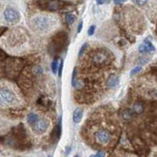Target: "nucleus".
<instances>
[{
  "mask_svg": "<svg viewBox=\"0 0 157 157\" xmlns=\"http://www.w3.org/2000/svg\"><path fill=\"white\" fill-rule=\"evenodd\" d=\"M67 36H64V34H58L54 39H53L51 45L55 52H61L62 48H64V44L66 43Z\"/></svg>",
  "mask_w": 157,
  "mask_h": 157,
  "instance_id": "nucleus-6",
  "label": "nucleus"
},
{
  "mask_svg": "<svg viewBox=\"0 0 157 157\" xmlns=\"http://www.w3.org/2000/svg\"><path fill=\"white\" fill-rule=\"evenodd\" d=\"M37 119H38V116H37V115H36L35 113H30V114H29L28 117H27V121H28V123H29L31 126L36 123Z\"/></svg>",
  "mask_w": 157,
  "mask_h": 157,
  "instance_id": "nucleus-14",
  "label": "nucleus"
},
{
  "mask_svg": "<svg viewBox=\"0 0 157 157\" xmlns=\"http://www.w3.org/2000/svg\"><path fill=\"white\" fill-rule=\"evenodd\" d=\"M87 46H88V44L86 43H85L82 46V47L80 48V50H79V52H78V57H81V55L83 54L84 53V51L86 50Z\"/></svg>",
  "mask_w": 157,
  "mask_h": 157,
  "instance_id": "nucleus-19",
  "label": "nucleus"
},
{
  "mask_svg": "<svg viewBox=\"0 0 157 157\" xmlns=\"http://www.w3.org/2000/svg\"><path fill=\"white\" fill-rule=\"evenodd\" d=\"M96 2H97V3H98V4H99V5H101V4H103V3H104L105 0H96Z\"/></svg>",
  "mask_w": 157,
  "mask_h": 157,
  "instance_id": "nucleus-28",
  "label": "nucleus"
},
{
  "mask_svg": "<svg viewBox=\"0 0 157 157\" xmlns=\"http://www.w3.org/2000/svg\"><path fill=\"white\" fill-rule=\"evenodd\" d=\"M17 97L7 88H0V105L10 106L17 102Z\"/></svg>",
  "mask_w": 157,
  "mask_h": 157,
  "instance_id": "nucleus-2",
  "label": "nucleus"
},
{
  "mask_svg": "<svg viewBox=\"0 0 157 157\" xmlns=\"http://www.w3.org/2000/svg\"><path fill=\"white\" fill-rule=\"evenodd\" d=\"M138 50H139V52L141 53H151L155 51L156 48H155L154 46L152 45V43L151 42L146 39L142 44H141L139 46Z\"/></svg>",
  "mask_w": 157,
  "mask_h": 157,
  "instance_id": "nucleus-9",
  "label": "nucleus"
},
{
  "mask_svg": "<svg viewBox=\"0 0 157 157\" xmlns=\"http://www.w3.org/2000/svg\"><path fill=\"white\" fill-rule=\"evenodd\" d=\"M133 112L130 109H125L122 112V117L124 120H130L133 118Z\"/></svg>",
  "mask_w": 157,
  "mask_h": 157,
  "instance_id": "nucleus-12",
  "label": "nucleus"
},
{
  "mask_svg": "<svg viewBox=\"0 0 157 157\" xmlns=\"http://www.w3.org/2000/svg\"><path fill=\"white\" fill-rule=\"evenodd\" d=\"M57 24L55 18L49 16H36L31 21V28L37 32H47Z\"/></svg>",
  "mask_w": 157,
  "mask_h": 157,
  "instance_id": "nucleus-1",
  "label": "nucleus"
},
{
  "mask_svg": "<svg viewBox=\"0 0 157 157\" xmlns=\"http://www.w3.org/2000/svg\"><path fill=\"white\" fill-rule=\"evenodd\" d=\"M119 78H118V76H115V75H112V76H110L109 78H108V79L107 84L108 87L112 88V87L116 86L117 85L119 84Z\"/></svg>",
  "mask_w": 157,
  "mask_h": 157,
  "instance_id": "nucleus-11",
  "label": "nucleus"
},
{
  "mask_svg": "<svg viewBox=\"0 0 157 157\" xmlns=\"http://www.w3.org/2000/svg\"><path fill=\"white\" fill-rule=\"evenodd\" d=\"M133 111L138 113V114H141L144 112V105L141 102H136L133 105Z\"/></svg>",
  "mask_w": 157,
  "mask_h": 157,
  "instance_id": "nucleus-13",
  "label": "nucleus"
},
{
  "mask_svg": "<svg viewBox=\"0 0 157 157\" xmlns=\"http://www.w3.org/2000/svg\"><path fill=\"white\" fill-rule=\"evenodd\" d=\"M41 7L45 9V10H50V11H57L61 10L64 3L61 0H44L40 3Z\"/></svg>",
  "mask_w": 157,
  "mask_h": 157,
  "instance_id": "nucleus-3",
  "label": "nucleus"
},
{
  "mask_svg": "<svg viewBox=\"0 0 157 157\" xmlns=\"http://www.w3.org/2000/svg\"><path fill=\"white\" fill-rule=\"evenodd\" d=\"M83 111L82 108H77L75 111H74L73 113V122L75 123H80V121L82 120V118H83Z\"/></svg>",
  "mask_w": 157,
  "mask_h": 157,
  "instance_id": "nucleus-10",
  "label": "nucleus"
},
{
  "mask_svg": "<svg viewBox=\"0 0 157 157\" xmlns=\"http://www.w3.org/2000/svg\"><path fill=\"white\" fill-rule=\"evenodd\" d=\"M141 70V67L136 66L135 68H133V69H132V71H131V76H133V75H135V74H137L138 72H139Z\"/></svg>",
  "mask_w": 157,
  "mask_h": 157,
  "instance_id": "nucleus-20",
  "label": "nucleus"
},
{
  "mask_svg": "<svg viewBox=\"0 0 157 157\" xmlns=\"http://www.w3.org/2000/svg\"><path fill=\"white\" fill-rule=\"evenodd\" d=\"M97 140L101 144H108L111 140V134L105 130H100L96 133Z\"/></svg>",
  "mask_w": 157,
  "mask_h": 157,
  "instance_id": "nucleus-8",
  "label": "nucleus"
},
{
  "mask_svg": "<svg viewBox=\"0 0 157 157\" xmlns=\"http://www.w3.org/2000/svg\"><path fill=\"white\" fill-rule=\"evenodd\" d=\"M76 70L75 69L73 71V74H72V86L74 87H76L77 86V80H76Z\"/></svg>",
  "mask_w": 157,
  "mask_h": 157,
  "instance_id": "nucleus-18",
  "label": "nucleus"
},
{
  "mask_svg": "<svg viewBox=\"0 0 157 157\" xmlns=\"http://www.w3.org/2000/svg\"><path fill=\"white\" fill-rule=\"evenodd\" d=\"M76 17L74 14H67L65 16V21L69 25H71L73 24L74 22L76 21Z\"/></svg>",
  "mask_w": 157,
  "mask_h": 157,
  "instance_id": "nucleus-15",
  "label": "nucleus"
},
{
  "mask_svg": "<svg viewBox=\"0 0 157 157\" xmlns=\"http://www.w3.org/2000/svg\"><path fill=\"white\" fill-rule=\"evenodd\" d=\"M105 156V154L103 153V152H98L97 154L95 155V156Z\"/></svg>",
  "mask_w": 157,
  "mask_h": 157,
  "instance_id": "nucleus-27",
  "label": "nucleus"
},
{
  "mask_svg": "<svg viewBox=\"0 0 157 157\" xmlns=\"http://www.w3.org/2000/svg\"><path fill=\"white\" fill-rule=\"evenodd\" d=\"M49 125H50V123L47 119H39L38 118L36 123L33 125H31V126H32V131L35 133H38V134H42L47 131Z\"/></svg>",
  "mask_w": 157,
  "mask_h": 157,
  "instance_id": "nucleus-4",
  "label": "nucleus"
},
{
  "mask_svg": "<svg viewBox=\"0 0 157 157\" xmlns=\"http://www.w3.org/2000/svg\"><path fill=\"white\" fill-rule=\"evenodd\" d=\"M83 21H81L79 24H78V33H79L80 31H81L82 29H83Z\"/></svg>",
  "mask_w": 157,
  "mask_h": 157,
  "instance_id": "nucleus-25",
  "label": "nucleus"
},
{
  "mask_svg": "<svg viewBox=\"0 0 157 157\" xmlns=\"http://www.w3.org/2000/svg\"><path fill=\"white\" fill-rule=\"evenodd\" d=\"M4 18L10 24H16L20 21V14L17 10L13 8L8 7L4 11Z\"/></svg>",
  "mask_w": 157,
  "mask_h": 157,
  "instance_id": "nucleus-5",
  "label": "nucleus"
},
{
  "mask_svg": "<svg viewBox=\"0 0 157 157\" xmlns=\"http://www.w3.org/2000/svg\"><path fill=\"white\" fill-rule=\"evenodd\" d=\"M58 69H59V71H58V75H59V76H61V72H62V69H63V61L61 62V64H60L59 68H58Z\"/></svg>",
  "mask_w": 157,
  "mask_h": 157,
  "instance_id": "nucleus-23",
  "label": "nucleus"
},
{
  "mask_svg": "<svg viewBox=\"0 0 157 157\" xmlns=\"http://www.w3.org/2000/svg\"><path fill=\"white\" fill-rule=\"evenodd\" d=\"M148 61V59H145L144 57H141V59H139V61H140V64H145V62H147Z\"/></svg>",
  "mask_w": 157,
  "mask_h": 157,
  "instance_id": "nucleus-24",
  "label": "nucleus"
},
{
  "mask_svg": "<svg viewBox=\"0 0 157 157\" xmlns=\"http://www.w3.org/2000/svg\"><path fill=\"white\" fill-rule=\"evenodd\" d=\"M133 2L138 6H144L147 4L148 0H133Z\"/></svg>",
  "mask_w": 157,
  "mask_h": 157,
  "instance_id": "nucleus-17",
  "label": "nucleus"
},
{
  "mask_svg": "<svg viewBox=\"0 0 157 157\" xmlns=\"http://www.w3.org/2000/svg\"><path fill=\"white\" fill-rule=\"evenodd\" d=\"M95 25H91L88 29V35L89 36H92L94 33V31H95Z\"/></svg>",
  "mask_w": 157,
  "mask_h": 157,
  "instance_id": "nucleus-21",
  "label": "nucleus"
},
{
  "mask_svg": "<svg viewBox=\"0 0 157 157\" xmlns=\"http://www.w3.org/2000/svg\"><path fill=\"white\" fill-rule=\"evenodd\" d=\"M6 31H7V28L6 27H0V36H3V34L5 33Z\"/></svg>",
  "mask_w": 157,
  "mask_h": 157,
  "instance_id": "nucleus-22",
  "label": "nucleus"
},
{
  "mask_svg": "<svg viewBox=\"0 0 157 157\" xmlns=\"http://www.w3.org/2000/svg\"><path fill=\"white\" fill-rule=\"evenodd\" d=\"M125 1H126V0H114V3H116V4H120V3H123Z\"/></svg>",
  "mask_w": 157,
  "mask_h": 157,
  "instance_id": "nucleus-26",
  "label": "nucleus"
},
{
  "mask_svg": "<svg viewBox=\"0 0 157 157\" xmlns=\"http://www.w3.org/2000/svg\"><path fill=\"white\" fill-rule=\"evenodd\" d=\"M110 57L104 50H98L93 56V61L97 64H105L109 61Z\"/></svg>",
  "mask_w": 157,
  "mask_h": 157,
  "instance_id": "nucleus-7",
  "label": "nucleus"
},
{
  "mask_svg": "<svg viewBox=\"0 0 157 157\" xmlns=\"http://www.w3.org/2000/svg\"><path fill=\"white\" fill-rule=\"evenodd\" d=\"M51 68H52V71L54 74L57 73V69H58V60L57 58H55L53 61L52 64H51Z\"/></svg>",
  "mask_w": 157,
  "mask_h": 157,
  "instance_id": "nucleus-16",
  "label": "nucleus"
}]
</instances>
